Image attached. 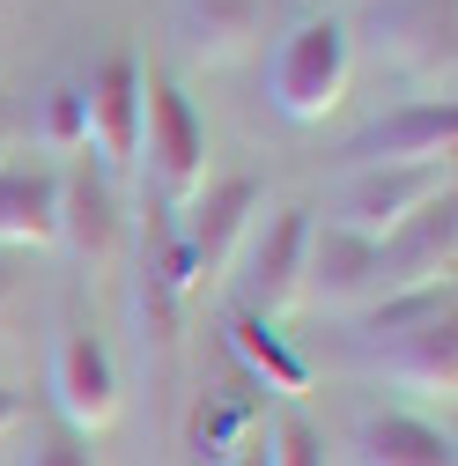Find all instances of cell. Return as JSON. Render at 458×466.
<instances>
[{"label": "cell", "instance_id": "1", "mask_svg": "<svg viewBox=\"0 0 458 466\" xmlns=\"http://www.w3.org/2000/svg\"><path fill=\"white\" fill-rule=\"evenodd\" d=\"M363 370L392 378L414 400H443L458 385V333H451V289L436 297H392L363 319Z\"/></svg>", "mask_w": 458, "mask_h": 466}, {"label": "cell", "instance_id": "14", "mask_svg": "<svg viewBox=\"0 0 458 466\" xmlns=\"http://www.w3.org/2000/svg\"><path fill=\"white\" fill-rule=\"evenodd\" d=\"M8 245H60V170H23L0 163V252Z\"/></svg>", "mask_w": 458, "mask_h": 466}, {"label": "cell", "instance_id": "15", "mask_svg": "<svg viewBox=\"0 0 458 466\" xmlns=\"http://www.w3.org/2000/svg\"><path fill=\"white\" fill-rule=\"evenodd\" d=\"M355 466H458V459L436 422L407 415V407H384V415L355 422Z\"/></svg>", "mask_w": 458, "mask_h": 466}, {"label": "cell", "instance_id": "12", "mask_svg": "<svg viewBox=\"0 0 458 466\" xmlns=\"http://www.w3.org/2000/svg\"><path fill=\"white\" fill-rule=\"evenodd\" d=\"M377 289V245L348 238L333 222H311V245H304V297L325 311H363Z\"/></svg>", "mask_w": 458, "mask_h": 466}, {"label": "cell", "instance_id": "4", "mask_svg": "<svg viewBox=\"0 0 458 466\" xmlns=\"http://www.w3.org/2000/svg\"><path fill=\"white\" fill-rule=\"evenodd\" d=\"M451 193V163H407V170H348L333 193V229H348L363 245H384L392 229H407L429 200Z\"/></svg>", "mask_w": 458, "mask_h": 466}, {"label": "cell", "instance_id": "3", "mask_svg": "<svg viewBox=\"0 0 458 466\" xmlns=\"http://www.w3.org/2000/svg\"><path fill=\"white\" fill-rule=\"evenodd\" d=\"M348 75H355V37L348 23L333 15H304L289 37L274 45V67H266V96L289 127H325L340 96H348Z\"/></svg>", "mask_w": 458, "mask_h": 466}, {"label": "cell", "instance_id": "18", "mask_svg": "<svg viewBox=\"0 0 458 466\" xmlns=\"http://www.w3.org/2000/svg\"><path fill=\"white\" fill-rule=\"evenodd\" d=\"M259 437V407L252 400H237V392H222V400H207L200 407V422H193V444H200V459L207 466H222L237 444H252Z\"/></svg>", "mask_w": 458, "mask_h": 466}, {"label": "cell", "instance_id": "5", "mask_svg": "<svg viewBox=\"0 0 458 466\" xmlns=\"http://www.w3.org/2000/svg\"><path fill=\"white\" fill-rule=\"evenodd\" d=\"M451 259H458V215H451V193L429 200L407 229H392L377 245V289L370 304H392V297H436L451 289ZM363 304V311H370Z\"/></svg>", "mask_w": 458, "mask_h": 466}, {"label": "cell", "instance_id": "9", "mask_svg": "<svg viewBox=\"0 0 458 466\" xmlns=\"http://www.w3.org/2000/svg\"><path fill=\"white\" fill-rule=\"evenodd\" d=\"M304 245H311V215L304 208H266V222L252 229V259H244V311L252 319H281L289 304H304Z\"/></svg>", "mask_w": 458, "mask_h": 466}, {"label": "cell", "instance_id": "2", "mask_svg": "<svg viewBox=\"0 0 458 466\" xmlns=\"http://www.w3.org/2000/svg\"><path fill=\"white\" fill-rule=\"evenodd\" d=\"M134 163L155 186L170 222H178L200 200V186H207V127H200L193 96L170 75H141V148H134Z\"/></svg>", "mask_w": 458, "mask_h": 466}, {"label": "cell", "instance_id": "8", "mask_svg": "<svg viewBox=\"0 0 458 466\" xmlns=\"http://www.w3.org/2000/svg\"><path fill=\"white\" fill-rule=\"evenodd\" d=\"M82 119H89L82 148H96L104 178L134 170V148H141V60L134 52H111V60L82 82Z\"/></svg>", "mask_w": 458, "mask_h": 466}, {"label": "cell", "instance_id": "11", "mask_svg": "<svg viewBox=\"0 0 458 466\" xmlns=\"http://www.w3.org/2000/svg\"><path fill=\"white\" fill-rule=\"evenodd\" d=\"M377 60H392L407 82H429L451 96V8H436V0L377 8Z\"/></svg>", "mask_w": 458, "mask_h": 466}, {"label": "cell", "instance_id": "24", "mask_svg": "<svg viewBox=\"0 0 458 466\" xmlns=\"http://www.w3.org/2000/svg\"><path fill=\"white\" fill-rule=\"evenodd\" d=\"M8 297H15V274H8V267H0V311H8Z\"/></svg>", "mask_w": 458, "mask_h": 466}, {"label": "cell", "instance_id": "6", "mask_svg": "<svg viewBox=\"0 0 458 466\" xmlns=\"http://www.w3.org/2000/svg\"><path fill=\"white\" fill-rule=\"evenodd\" d=\"M259 222V178H214L200 186V200L170 222V238H178V259H185V281L200 289L207 274H222L237 259V245L252 238Z\"/></svg>", "mask_w": 458, "mask_h": 466}, {"label": "cell", "instance_id": "13", "mask_svg": "<svg viewBox=\"0 0 458 466\" xmlns=\"http://www.w3.org/2000/svg\"><path fill=\"white\" fill-rule=\"evenodd\" d=\"M60 238L82 267H104L111 252H119V200H111V178L89 163L60 170Z\"/></svg>", "mask_w": 458, "mask_h": 466}, {"label": "cell", "instance_id": "21", "mask_svg": "<svg viewBox=\"0 0 458 466\" xmlns=\"http://www.w3.org/2000/svg\"><path fill=\"white\" fill-rule=\"evenodd\" d=\"M23 466H96V451H89V437H75V430H45V437H30Z\"/></svg>", "mask_w": 458, "mask_h": 466}, {"label": "cell", "instance_id": "19", "mask_svg": "<svg viewBox=\"0 0 458 466\" xmlns=\"http://www.w3.org/2000/svg\"><path fill=\"white\" fill-rule=\"evenodd\" d=\"M259 451H266V466H333L325 459V437L296 415V407H281L274 422H259Z\"/></svg>", "mask_w": 458, "mask_h": 466}, {"label": "cell", "instance_id": "17", "mask_svg": "<svg viewBox=\"0 0 458 466\" xmlns=\"http://www.w3.org/2000/svg\"><path fill=\"white\" fill-rule=\"evenodd\" d=\"M259 30V0H178V37L200 67L237 60Z\"/></svg>", "mask_w": 458, "mask_h": 466}, {"label": "cell", "instance_id": "22", "mask_svg": "<svg viewBox=\"0 0 458 466\" xmlns=\"http://www.w3.org/2000/svg\"><path fill=\"white\" fill-rule=\"evenodd\" d=\"M23 415H30V400H23L15 385H0V437H15V430H23Z\"/></svg>", "mask_w": 458, "mask_h": 466}, {"label": "cell", "instance_id": "7", "mask_svg": "<svg viewBox=\"0 0 458 466\" xmlns=\"http://www.w3.org/2000/svg\"><path fill=\"white\" fill-rule=\"evenodd\" d=\"M451 141H458V111H451V96H414V104L384 111V119H370L348 148H340V163H348V170L451 163Z\"/></svg>", "mask_w": 458, "mask_h": 466}, {"label": "cell", "instance_id": "23", "mask_svg": "<svg viewBox=\"0 0 458 466\" xmlns=\"http://www.w3.org/2000/svg\"><path fill=\"white\" fill-rule=\"evenodd\" d=\"M222 466H266V451H259V437H252V444H237V451L222 459Z\"/></svg>", "mask_w": 458, "mask_h": 466}, {"label": "cell", "instance_id": "16", "mask_svg": "<svg viewBox=\"0 0 458 466\" xmlns=\"http://www.w3.org/2000/svg\"><path fill=\"white\" fill-rule=\"evenodd\" d=\"M229 356H237V363L252 370V385H266L274 400H304V392H311V363L274 333V319L237 311V319H229Z\"/></svg>", "mask_w": 458, "mask_h": 466}, {"label": "cell", "instance_id": "10", "mask_svg": "<svg viewBox=\"0 0 458 466\" xmlns=\"http://www.w3.org/2000/svg\"><path fill=\"white\" fill-rule=\"evenodd\" d=\"M52 407H60V422L75 437H96L119 422V370H111L104 340L96 333H60V348H52Z\"/></svg>", "mask_w": 458, "mask_h": 466}, {"label": "cell", "instance_id": "20", "mask_svg": "<svg viewBox=\"0 0 458 466\" xmlns=\"http://www.w3.org/2000/svg\"><path fill=\"white\" fill-rule=\"evenodd\" d=\"M37 141L52 148V156H75L82 141H89V119H82V82H60L45 96V111H37Z\"/></svg>", "mask_w": 458, "mask_h": 466}]
</instances>
